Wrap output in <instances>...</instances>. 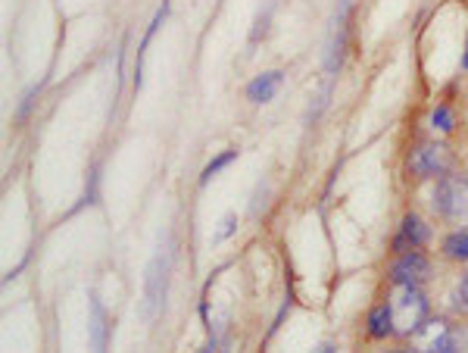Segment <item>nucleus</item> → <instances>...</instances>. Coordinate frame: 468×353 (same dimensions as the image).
<instances>
[{
  "label": "nucleus",
  "instance_id": "9",
  "mask_svg": "<svg viewBox=\"0 0 468 353\" xmlns=\"http://www.w3.org/2000/svg\"><path fill=\"white\" fill-rule=\"evenodd\" d=\"M366 329H368V338H375V341H384L387 335H397V331H393V316H391V304H387V300L368 313Z\"/></svg>",
  "mask_w": 468,
  "mask_h": 353
},
{
  "label": "nucleus",
  "instance_id": "6",
  "mask_svg": "<svg viewBox=\"0 0 468 353\" xmlns=\"http://www.w3.org/2000/svg\"><path fill=\"white\" fill-rule=\"evenodd\" d=\"M431 278V260L421 251H403L391 263V282L393 285H425Z\"/></svg>",
  "mask_w": 468,
  "mask_h": 353
},
{
  "label": "nucleus",
  "instance_id": "17",
  "mask_svg": "<svg viewBox=\"0 0 468 353\" xmlns=\"http://www.w3.org/2000/svg\"><path fill=\"white\" fill-rule=\"evenodd\" d=\"M200 353H216V344H207V348H203Z\"/></svg>",
  "mask_w": 468,
  "mask_h": 353
},
{
  "label": "nucleus",
  "instance_id": "12",
  "mask_svg": "<svg viewBox=\"0 0 468 353\" xmlns=\"http://www.w3.org/2000/svg\"><path fill=\"white\" fill-rule=\"evenodd\" d=\"M431 126L437 128L440 135H450L453 128H456V119H453V110L446 107V103H437L431 113Z\"/></svg>",
  "mask_w": 468,
  "mask_h": 353
},
{
  "label": "nucleus",
  "instance_id": "15",
  "mask_svg": "<svg viewBox=\"0 0 468 353\" xmlns=\"http://www.w3.org/2000/svg\"><path fill=\"white\" fill-rule=\"evenodd\" d=\"M313 353H338V348H334V341H322Z\"/></svg>",
  "mask_w": 468,
  "mask_h": 353
},
{
  "label": "nucleus",
  "instance_id": "13",
  "mask_svg": "<svg viewBox=\"0 0 468 353\" xmlns=\"http://www.w3.org/2000/svg\"><path fill=\"white\" fill-rule=\"evenodd\" d=\"M234 232H237V213H225L222 216V222H219V228L213 232V241L216 244H222V241L232 238Z\"/></svg>",
  "mask_w": 468,
  "mask_h": 353
},
{
  "label": "nucleus",
  "instance_id": "2",
  "mask_svg": "<svg viewBox=\"0 0 468 353\" xmlns=\"http://www.w3.org/2000/svg\"><path fill=\"white\" fill-rule=\"evenodd\" d=\"M434 213L453 225H468V179L446 172L434 185Z\"/></svg>",
  "mask_w": 468,
  "mask_h": 353
},
{
  "label": "nucleus",
  "instance_id": "7",
  "mask_svg": "<svg viewBox=\"0 0 468 353\" xmlns=\"http://www.w3.org/2000/svg\"><path fill=\"white\" fill-rule=\"evenodd\" d=\"M431 241V228L425 225V219L415 213H406L403 222H400V232L393 238V251L403 253V251H421V247Z\"/></svg>",
  "mask_w": 468,
  "mask_h": 353
},
{
  "label": "nucleus",
  "instance_id": "16",
  "mask_svg": "<svg viewBox=\"0 0 468 353\" xmlns=\"http://www.w3.org/2000/svg\"><path fill=\"white\" fill-rule=\"evenodd\" d=\"M463 69H468V41H465V54H463Z\"/></svg>",
  "mask_w": 468,
  "mask_h": 353
},
{
  "label": "nucleus",
  "instance_id": "8",
  "mask_svg": "<svg viewBox=\"0 0 468 353\" xmlns=\"http://www.w3.org/2000/svg\"><path fill=\"white\" fill-rule=\"evenodd\" d=\"M281 82H285V72L281 69L262 72V75H256L253 82L247 84V101L250 103H269L275 94H278Z\"/></svg>",
  "mask_w": 468,
  "mask_h": 353
},
{
  "label": "nucleus",
  "instance_id": "3",
  "mask_svg": "<svg viewBox=\"0 0 468 353\" xmlns=\"http://www.w3.org/2000/svg\"><path fill=\"white\" fill-rule=\"evenodd\" d=\"M450 169H453V154H450L446 144L425 141L410 154V175L412 179H419V181L444 179Z\"/></svg>",
  "mask_w": 468,
  "mask_h": 353
},
{
  "label": "nucleus",
  "instance_id": "18",
  "mask_svg": "<svg viewBox=\"0 0 468 353\" xmlns=\"http://www.w3.org/2000/svg\"><path fill=\"white\" fill-rule=\"evenodd\" d=\"M393 353H412V350H393Z\"/></svg>",
  "mask_w": 468,
  "mask_h": 353
},
{
  "label": "nucleus",
  "instance_id": "11",
  "mask_svg": "<svg viewBox=\"0 0 468 353\" xmlns=\"http://www.w3.org/2000/svg\"><path fill=\"white\" fill-rule=\"evenodd\" d=\"M234 160H237V147L222 150V154L216 156V160H209V163H207V169H203V175H200V185H209V181H213L216 175H219L225 166H232Z\"/></svg>",
  "mask_w": 468,
  "mask_h": 353
},
{
  "label": "nucleus",
  "instance_id": "14",
  "mask_svg": "<svg viewBox=\"0 0 468 353\" xmlns=\"http://www.w3.org/2000/svg\"><path fill=\"white\" fill-rule=\"evenodd\" d=\"M456 304H459V310H465L468 313V272L463 278H459V287H456Z\"/></svg>",
  "mask_w": 468,
  "mask_h": 353
},
{
  "label": "nucleus",
  "instance_id": "10",
  "mask_svg": "<svg viewBox=\"0 0 468 353\" xmlns=\"http://www.w3.org/2000/svg\"><path fill=\"white\" fill-rule=\"evenodd\" d=\"M440 251L453 263H468V228H456L440 241Z\"/></svg>",
  "mask_w": 468,
  "mask_h": 353
},
{
  "label": "nucleus",
  "instance_id": "4",
  "mask_svg": "<svg viewBox=\"0 0 468 353\" xmlns=\"http://www.w3.org/2000/svg\"><path fill=\"white\" fill-rule=\"evenodd\" d=\"M169 266H172V251H156V257L147 266V278H144V316H156V310L166 300L169 287Z\"/></svg>",
  "mask_w": 468,
  "mask_h": 353
},
{
  "label": "nucleus",
  "instance_id": "5",
  "mask_svg": "<svg viewBox=\"0 0 468 353\" xmlns=\"http://www.w3.org/2000/svg\"><path fill=\"white\" fill-rule=\"evenodd\" d=\"M415 344L425 353H459L463 350V335L456 325L446 319H428L419 331H415Z\"/></svg>",
  "mask_w": 468,
  "mask_h": 353
},
{
  "label": "nucleus",
  "instance_id": "1",
  "mask_svg": "<svg viewBox=\"0 0 468 353\" xmlns=\"http://www.w3.org/2000/svg\"><path fill=\"white\" fill-rule=\"evenodd\" d=\"M387 304H391L393 331L397 335L412 338L428 322V297L419 285H393Z\"/></svg>",
  "mask_w": 468,
  "mask_h": 353
}]
</instances>
